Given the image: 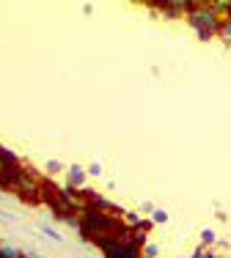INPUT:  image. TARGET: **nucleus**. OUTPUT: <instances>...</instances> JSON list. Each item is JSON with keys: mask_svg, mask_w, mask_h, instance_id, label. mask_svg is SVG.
I'll return each instance as SVG.
<instances>
[{"mask_svg": "<svg viewBox=\"0 0 231 258\" xmlns=\"http://www.w3.org/2000/svg\"><path fill=\"white\" fill-rule=\"evenodd\" d=\"M80 242H88V239H102V236H113L116 231L121 228L119 220L113 214L96 212V209H83L80 212Z\"/></svg>", "mask_w": 231, "mask_h": 258, "instance_id": "nucleus-1", "label": "nucleus"}, {"mask_svg": "<svg viewBox=\"0 0 231 258\" xmlns=\"http://www.w3.org/2000/svg\"><path fill=\"white\" fill-rule=\"evenodd\" d=\"M185 20L190 22V28L198 33V39H201V41L215 39L217 30H220V22H223L220 14L212 9V3H193Z\"/></svg>", "mask_w": 231, "mask_h": 258, "instance_id": "nucleus-2", "label": "nucleus"}, {"mask_svg": "<svg viewBox=\"0 0 231 258\" xmlns=\"http://www.w3.org/2000/svg\"><path fill=\"white\" fill-rule=\"evenodd\" d=\"M96 247L105 253V258H143L141 255V247L132 242H116L110 236H102V239H94Z\"/></svg>", "mask_w": 231, "mask_h": 258, "instance_id": "nucleus-3", "label": "nucleus"}, {"mask_svg": "<svg viewBox=\"0 0 231 258\" xmlns=\"http://www.w3.org/2000/svg\"><path fill=\"white\" fill-rule=\"evenodd\" d=\"M190 6H193V3H185V0H179V3L165 0V3H157V9H160V11H168V17H187Z\"/></svg>", "mask_w": 231, "mask_h": 258, "instance_id": "nucleus-4", "label": "nucleus"}, {"mask_svg": "<svg viewBox=\"0 0 231 258\" xmlns=\"http://www.w3.org/2000/svg\"><path fill=\"white\" fill-rule=\"evenodd\" d=\"M83 181H86V170L80 168V165H72L69 170H66V184L75 189H83Z\"/></svg>", "mask_w": 231, "mask_h": 258, "instance_id": "nucleus-5", "label": "nucleus"}, {"mask_svg": "<svg viewBox=\"0 0 231 258\" xmlns=\"http://www.w3.org/2000/svg\"><path fill=\"white\" fill-rule=\"evenodd\" d=\"M14 189H17L20 195H25V198H36V189H39V184H36V181L25 173L20 181H17V187H14Z\"/></svg>", "mask_w": 231, "mask_h": 258, "instance_id": "nucleus-6", "label": "nucleus"}, {"mask_svg": "<svg viewBox=\"0 0 231 258\" xmlns=\"http://www.w3.org/2000/svg\"><path fill=\"white\" fill-rule=\"evenodd\" d=\"M217 39H220L226 47H231V17L220 22V30H217Z\"/></svg>", "mask_w": 231, "mask_h": 258, "instance_id": "nucleus-7", "label": "nucleus"}, {"mask_svg": "<svg viewBox=\"0 0 231 258\" xmlns=\"http://www.w3.org/2000/svg\"><path fill=\"white\" fill-rule=\"evenodd\" d=\"M0 258H25V255H22V250L11 247V244H0Z\"/></svg>", "mask_w": 231, "mask_h": 258, "instance_id": "nucleus-8", "label": "nucleus"}, {"mask_svg": "<svg viewBox=\"0 0 231 258\" xmlns=\"http://www.w3.org/2000/svg\"><path fill=\"white\" fill-rule=\"evenodd\" d=\"M39 228H41V233H44L47 239H52V242H64V236H61V233H58L55 228H52V225H44V223H41Z\"/></svg>", "mask_w": 231, "mask_h": 258, "instance_id": "nucleus-9", "label": "nucleus"}, {"mask_svg": "<svg viewBox=\"0 0 231 258\" xmlns=\"http://www.w3.org/2000/svg\"><path fill=\"white\" fill-rule=\"evenodd\" d=\"M151 223L165 225L168 223V212H165V209H151Z\"/></svg>", "mask_w": 231, "mask_h": 258, "instance_id": "nucleus-10", "label": "nucleus"}, {"mask_svg": "<svg viewBox=\"0 0 231 258\" xmlns=\"http://www.w3.org/2000/svg\"><path fill=\"white\" fill-rule=\"evenodd\" d=\"M141 255L143 258H160V247H157V244H143V247H141Z\"/></svg>", "mask_w": 231, "mask_h": 258, "instance_id": "nucleus-11", "label": "nucleus"}, {"mask_svg": "<svg viewBox=\"0 0 231 258\" xmlns=\"http://www.w3.org/2000/svg\"><path fill=\"white\" fill-rule=\"evenodd\" d=\"M215 231H212V228H204L201 231V247H209V244H215Z\"/></svg>", "mask_w": 231, "mask_h": 258, "instance_id": "nucleus-12", "label": "nucleus"}, {"mask_svg": "<svg viewBox=\"0 0 231 258\" xmlns=\"http://www.w3.org/2000/svg\"><path fill=\"white\" fill-rule=\"evenodd\" d=\"M124 220H127V225H132V228H138V225L143 223L141 214H138V212H124Z\"/></svg>", "mask_w": 231, "mask_h": 258, "instance_id": "nucleus-13", "label": "nucleus"}, {"mask_svg": "<svg viewBox=\"0 0 231 258\" xmlns=\"http://www.w3.org/2000/svg\"><path fill=\"white\" fill-rule=\"evenodd\" d=\"M47 170H50V173H58V170H61V162H55V159H52V162H47Z\"/></svg>", "mask_w": 231, "mask_h": 258, "instance_id": "nucleus-14", "label": "nucleus"}, {"mask_svg": "<svg viewBox=\"0 0 231 258\" xmlns=\"http://www.w3.org/2000/svg\"><path fill=\"white\" fill-rule=\"evenodd\" d=\"M88 173H91V176H99V173H102V168H99V165L94 162V165H91V168H88Z\"/></svg>", "mask_w": 231, "mask_h": 258, "instance_id": "nucleus-15", "label": "nucleus"}, {"mask_svg": "<svg viewBox=\"0 0 231 258\" xmlns=\"http://www.w3.org/2000/svg\"><path fill=\"white\" fill-rule=\"evenodd\" d=\"M25 258H39V255H36V253H25Z\"/></svg>", "mask_w": 231, "mask_h": 258, "instance_id": "nucleus-16", "label": "nucleus"}, {"mask_svg": "<svg viewBox=\"0 0 231 258\" xmlns=\"http://www.w3.org/2000/svg\"><path fill=\"white\" fill-rule=\"evenodd\" d=\"M215 258H228V255H223V253H217V255H215Z\"/></svg>", "mask_w": 231, "mask_h": 258, "instance_id": "nucleus-17", "label": "nucleus"}]
</instances>
